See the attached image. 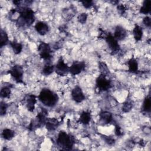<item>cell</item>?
Wrapping results in <instances>:
<instances>
[{"label": "cell", "mask_w": 151, "mask_h": 151, "mask_svg": "<svg viewBox=\"0 0 151 151\" xmlns=\"http://www.w3.org/2000/svg\"><path fill=\"white\" fill-rule=\"evenodd\" d=\"M115 133H116V134L117 136H120V135L122 134V132L121 131V129H120V127L119 126H116Z\"/></svg>", "instance_id": "d6a6232c"}, {"label": "cell", "mask_w": 151, "mask_h": 151, "mask_svg": "<svg viewBox=\"0 0 151 151\" xmlns=\"http://www.w3.org/2000/svg\"><path fill=\"white\" fill-rule=\"evenodd\" d=\"M71 97L73 100L76 103H81L85 99V96L81 88L78 86L75 87L72 90Z\"/></svg>", "instance_id": "30bf717a"}, {"label": "cell", "mask_w": 151, "mask_h": 151, "mask_svg": "<svg viewBox=\"0 0 151 151\" xmlns=\"http://www.w3.org/2000/svg\"><path fill=\"white\" fill-rule=\"evenodd\" d=\"M132 106H133L132 103L130 101H126L123 104L122 110L124 113H127L131 110V109H132Z\"/></svg>", "instance_id": "4316f807"}, {"label": "cell", "mask_w": 151, "mask_h": 151, "mask_svg": "<svg viewBox=\"0 0 151 151\" xmlns=\"http://www.w3.org/2000/svg\"><path fill=\"white\" fill-rule=\"evenodd\" d=\"M126 7L123 4H119L117 5V10L121 14H124L126 11Z\"/></svg>", "instance_id": "1f68e13d"}, {"label": "cell", "mask_w": 151, "mask_h": 151, "mask_svg": "<svg viewBox=\"0 0 151 151\" xmlns=\"http://www.w3.org/2000/svg\"><path fill=\"white\" fill-rule=\"evenodd\" d=\"M78 21L81 24H84L87 19V15L86 13H82L80 14L78 16Z\"/></svg>", "instance_id": "83f0119b"}, {"label": "cell", "mask_w": 151, "mask_h": 151, "mask_svg": "<svg viewBox=\"0 0 151 151\" xmlns=\"http://www.w3.org/2000/svg\"><path fill=\"white\" fill-rule=\"evenodd\" d=\"M99 68L101 71V74L106 76L109 73V70L107 65L104 63H100L99 64Z\"/></svg>", "instance_id": "484cf974"}, {"label": "cell", "mask_w": 151, "mask_h": 151, "mask_svg": "<svg viewBox=\"0 0 151 151\" xmlns=\"http://www.w3.org/2000/svg\"><path fill=\"white\" fill-rule=\"evenodd\" d=\"M39 100L47 107L54 106L58 101V96L53 91L47 88H44L38 96Z\"/></svg>", "instance_id": "7a4b0ae2"}, {"label": "cell", "mask_w": 151, "mask_h": 151, "mask_svg": "<svg viewBox=\"0 0 151 151\" xmlns=\"http://www.w3.org/2000/svg\"><path fill=\"white\" fill-rule=\"evenodd\" d=\"M11 94V90L9 87H4L1 90V96L2 98H7Z\"/></svg>", "instance_id": "d4e9b609"}, {"label": "cell", "mask_w": 151, "mask_h": 151, "mask_svg": "<svg viewBox=\"0 0 151 151\" xmlns=\"http://www.w3.org/2000/svg\"><path fill=\"white\" fill-rule=\"evenodd\" d=\"M55 71L59 76H65L69 71V67L62 58H60L55 66Z\"/></svg>", "instance_id": "52a82bcc"}, {"label": "cell", "mask_w": 151, "mask_h": 151, "mask_svg": "<svg viewBox=\"0 0 151 151\" xmlns=\"http://www.w3.org/2000/svg\"><path fill=\"white\" fill-rule=\"evenodd\" d=\"M9 73L11 74L14 80L17 83H22V77L24 71L22 67L18 65L13 66L9 71Z\"/></svg>", "instance_id": "8992f818"}, {"label": "cell", "mask_w": 151, "mask_h": 151, "mask_svg": "<svg viewBox=\"0 0 151 151\" xmlns=\"http://www.w3.org/2000/svg\"><path fill=\"white\" fill-rule=\"evenodd\" d=\"M151 107V100L150 96L146 97L143 103L142 104V110L145 113H149Z\"/></svg>", "instance_id": "ffe728a7"}, {"label": "cell", "mask_w": 151, "mask_h": 151, "mask_svg": "<svg viewBox=\"0 0 151 151\" xmlns=\"http://www.w3.org/2000/svg\"><path fill=\"white\" fill-rule=\"evenodd\" d=\"M126 35H127V32L126 29L122 26L119 25V26H117L116 28H115L113 37L117 41H121L126 37Z\"/></svg>", "instance_id": "7c38bea8"}, {"label": "cell", "mask_w": 151, "mask_h": 151, "mask_svg": "<svg viewBox=\"0 0 151 151\" xmlns=\"http://www.w3.org/2000/svg\"><path fill=\"white\" fill-rule=\"evenodd\" d=\"M17 11L19 14L17 19V24L19 27H29L34 22V12L31 8L28 7H18Z\"/></svg>", "instance_id": "6da1fadb"}, {"label": "cell", "mask_w": 151, "mask_h": 151, "mask_svg": "<svg viewBox=\"0 0 151 151\" xmlns=\"http://www.w3.org/2000/svg\"><path fill=\"white\" fill-rule=\"evenodd\" d=\"M143 24H145V26H146L147 27H150V23H151V21H150V18L146 16L143 19Z\"/></svg>", "instance_id": "f546056e"}, {"label": "cell", "mask_w": 151, "mask_h": 151, "mask_svg": "<svg viewBox=\"0 0 151 151\" xmlns=\"http://www.w3.org/2000/svg\"><path fill=\"white\" fill-rule=\"evenodd\" d=\"M96 86L100 91H106L111 87V82L106 76L101 74L96 79Z\"/></svg>", "instance_id": "5b68a950"}, {"label": "cell", "mask_w": 151, "mask_h": 151, "mask_svg": "<svg viewBox=\"0 0 151 151\" xmlns=\"http://www.w3.org/2000/svg\"><path fill=\"white\" fill-rule=\"evenodd\" d=\"M57 143L63 149L70 150L74 143V139L71 135L66 133L65 132L61 131L58 135Z\"/></svg>", "instance_id": "3957f363"}, {"label": "cell", "mask_w": 151, "mask_h": 151, "mask_svg": "<svg viewBox=\"0 0 151 151\" xmlns=\"http://www.w3.org/2000/svg\"><path fill=\"white\" fill-rule=\"evenodd\" d=\"M133 34L136 41H140L143 36V29L139 25H136L133 30Z\"/></svg>", "instance_id": "ac0fdd59"}, {"label": "cell", "mask_w": 151, "mask_h": 151, "mask_svg": "<svg viewBox=\"0 0 151 151\" xmlns=\"http://www.w3.org/2000/svg\"><path fill=\"white\" fill-rule=\"evenodd\" d=\"M151 9V1L146 0L143 2L142 6L140 8V12L141 14L146 15L150 13Z\"/></svg>", "instance_id": "e0dca14e"}, {"label": "cell", "mask_w": 151, "mask_h": 151, "mask_svg": "<svg viewBox=\"0 0 151 151\" xmlns=\"http://www.w3.org/2000/svg\"><path fill=\"white\" fill-rule=\"evenodd\" d=\"M86 64L84 62L74 61L70 67H69V72L73 75L76 76L80 74L85 68Z\"/></svg>", "instance_id": "9c48e42d"}, {"label": "cell", "mask_w": 151, "mask_h": 151, "mask_svg": "<svg viewBox=\"0 0 151 151\" xmlns=\"http://www.w3.org/2000/svg\"><path fill=\"white\" fill-rule=\"evenodd\" d=\"M45 124L46 128L48 130H54L57 127L59 123L56 119L50 118V119H47Z\"/></svg>", "instance_id": "5bb4252c"}, {"label": "cell", "mask_w": 151, "mask_h": 151, "mask_svg": "<svg viewBox=\"0 0 151 151\" xmlns=\"http://www.w3.org/2000/svg\"><path fill=\"white\" fill-rule=\"evenodd\" d=\"M105 39L109 47L112 51V52H116L119 51L120 47L118 44V41L111 34H107Z\"/></svg>", "instance_id": "ba28073f"}, {"label": "cell", "mask_w": 151, "mask_h": 151, "mask_svg": "<svg viewBox=\"0 0 151 151\" xmlns=\"http://www.w3.org/2000/svg\"><path fill=\"white\" fill-rule=\"evenodd\" d=\"M91 114L88 111H83L81 113L79 122L83 124H87L91 120Z\"/></svg>", "instance_id": "d6986e66"}, {"label": "cell", "mask_w": 151, "mask_h": 151, "mask_svg": "<svg viewBox=\"0 0 151 151\" xmlns=\"http://www.w3.org/2000/svg\"><path fill=\"white\" fill-rule=\"evenodd\" d=\"M55 70V66L52 64L47 63L42 68V74L45 76L50 75Z\"/></svg>", "instance_id": "7402d4cb"}, {"label": "cell", "mask_w": 151, "mask_h": 151, "mask_svg": "<svg viewBox=\"0 0 151 151\" xmlns=\"http://www.w3.org/2000/svg\"><path fill=\"white\" fill-rule=\"evenodd\" d=\"M14 135H15L14 132L9 129H4L2 133V136L4 137V139L8 140H11L14 137Z\"/></svg>", "instance_id": "44dd1931"}, {"label": "cell", "mask_w": 151, "mask_h": 151, "mask_svg": "<svg viewBox=\"0 0 151 151\" xmlns=\"http://www.w3.org/2000/svg\"><path fill=\"white\" fill-rule=\"evenodd\" d=\"M128 67H129V71L131 73H137L138 71V63L136 60L134 58H130L127 63Z\"/></svg>", "instance_id": "2e32d148"}, {"label": "cell", "mask_w": 151, "mask_h": 151, "mask_svg": "<svg viewBox=\"0 0 151 151\" xmlns=\"http://www.w3.org/2000/svg\"><path fill=\"white\" fill-rule=\"evenodd\" d=\"M38 51L40 57L44 60H48L51 57V49L48 44L41 42L38 48Z\"/></svg>", "instance_id": "277c9868"}, {"label": "cell", "mask_w": 151, "mask_h": 151, "mask_svg": "<svg viewBox=\"0 0 151 151\" xmlns=\"http://www.w3.org/2000/svg\"><path fill=\"white\" fill-rule=\"evenodd\" d=\"M8 42V37L5 31L1 29V47L5 45Z\"/></svg>", "instance_id": "cb8c5ba5"}, {"label": "cell", "mask_w": 151, "mask_h": 151, "mask_svg": "<svg viewBox=\"0 0 151 151\" xmlns=\"http://www.w3.org/2000/svg\"><path fill=\"white\" fill-rule=\"evenodd\" d=\"M6 109H7V104L5 102L2 101L1 103V106H0V113L1 116H3L5 114Z\"/></svg>", "instance_id": "f1b7e54d"}, {"label": "cell", "mask_w": 151, "mask_h": 151, "mask_svg": "<svg viewBox=\"0 0 151 151\" xmlns=\"http://www.w3.org/2000/svg\"><path fill=\"white\" fill-rule=\"evenodd\" d=\"M37 102L35 96L29 95L27 99V107L29 111H32L35 109V104Z\"/></svg>", "instance_id": "9a60e30c"}, {"label": "cell", "mask_w": 151, "mask_h": 151, "mask_svg": "<svg viewBox=\"0 0 151 151\" xmlns=\"http://www.w3.org/2000/svg\"><path fill=\"white\" fill-rule=\"evenodd\" d=\"M83 5L86 8H90L93 5V1H85L81 2Z\"/></svg>", "instance_id": "4dcf8cb0"}, {"label": "cell", "mask_w": 151, "mask_h": 151, "mask_svg": "<svg viewBox=\"0 0 151 151\" xmlns=\"http://www.w3.org/2000/svg\"><path fill=\"white\" fill-rule=\"evenodd\" d=\"M10 44H11V47L13 50V51L14 52L15 54H18L21 52V51L22 50V45L20 43H19L15 41H14L12 42H11Z\"/></svg>", "instance_id": "603a6c76"}, {"label": "cell", "mask_w": 151, "mask_h": 151, "mask_svg": "<svg viewBox=\"0 0 151 151\" xmlns=\"http://www.w3.org/2000/svg\"><path fill=\"white\" fill-rule=\"evenodd\" d=\"M100 122L106 124L110 123L112 121V114L111 113L107 111H101L99 114Z\"/></svg>", "instance_id": "4fadbf2b"}, {"label": "cell", "mask_w": 151, "mask_h": 151, "mask_svg": "<svg viewBox=\"0 0 151 151\" xmlns=\"http://www.w3.org/2000/svg\"><path fill=\"white\" fill-rule=\"evenodd\" d=\"M35 29L36 31L41 35H45L49 31V27L47 24L44 22H38L35 25Z\"/></svg>", "instance_id": "8fae6325"}]
</instances>
